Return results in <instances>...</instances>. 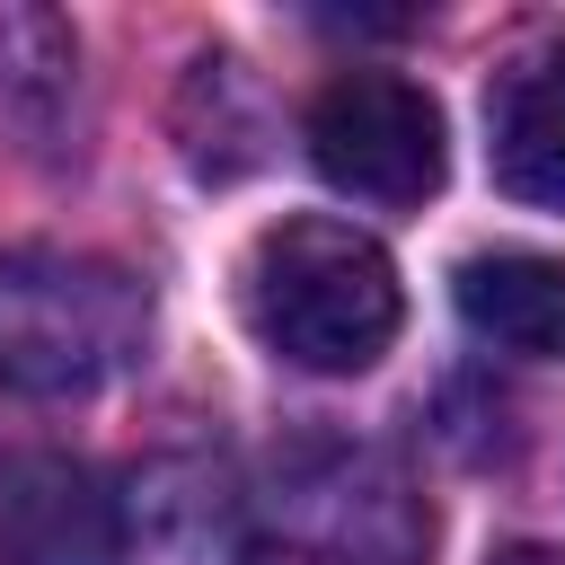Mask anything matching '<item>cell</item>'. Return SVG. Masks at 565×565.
I'll return each instance as SVG.
<instances>
[{
	"instance_id": "1",
	"label": "cell",
	"mask_w": 565,
	"mask_h": 565,
	"mask_svg": "<svg viewBox=\"0 0 565 565\" xmlns=\"http://www.w3.org/2000/svg\"><path fill=\"white\" fill-rule=\"evenodd\" d=\"M238 309L256 327V344L291 371H318V380H344V371H371L388 344H397V265L371 230L353 221H274L247 265H238Z\"/></svg>"
},
{
	"instance_id": "2",
	"label": "cell",
	"mask_w": 565,
	"mask_h": 565,
	"mask_svg": "<svg viewBox=\"0 0 565 565\" xmlns=\"http://www.w3.org/2000/svg\"><path fill=\"white\" fill-rule=\"evenodd\" d=\"M150 344V300L106 256L9 247L0 256V388L9 397H88L132 371Z\"/></svg>"
},
{
	"instance_id": "3",
	"label": "cell",
	"mask_w": 565,
	"mask_h": 565,
	"mask_svg": "<svg viewBox=\"0 0 565 565\" xmlns=\"http://www.w3.org/2000/svg\"><path fill=\"white\" fill-rule=\"evenodd\" d=\"M415 556H424V512L406 503V486L362 450H318L265 486L238 565H415Z\"/></svg>"
},
{
	"instance_id": "4",
	"label": "cell",
	"mask_w": 565,
	"mask_h": 565,
	"mask_svg": "<svg viewBox=\"0 0 565 565\" xmlns=\"http://www.w3.org/2000/svg\"><path fill=\"white\" fill-rule=\"evenodd\" d=\"M309 159L353 203H424L450 168L441 106L397 71H335L309 106Z\"/></svg>"
},
{
	"instance_id": "5",
	"label": "cell",
	"mask_w": 565,
	"mask_h": 565,
	"mask_svg": "<svg viewBox=\"0 0 565 565\" xmlns=\"http://www.w3.org/2000/svg\"><path fill=\"white\" fill-rule=\"evenodd\" d=\"M0 565H124V512L62 450L0 459Z\"/></svg>"
},
{
	"instance_id": "6",
	"label": "cell",
	"mask_w": 565,
	"mask_h": 565,
	"mask_svg": "<svg viewBox=\"0 0 565 565\" xmlns=\"http://www.w3.org/2000/svg\"><path fill=\"white\" fill-rule=\"evenodd\" d=\"M486 168L512 203L565 212V35L503 53L486 88Z\"/></svg>"
},
{
	"instance_id": "7",
	"label": "cell",
	"mask_w": 565,
	"mask_h": 565,
	"mask_svg": "<svg viewBox=\"0 0 565 565\" xmlns=\"http://www.w3.org/2000/svg\"><path fill=\"white\" fill-rule=\"evenodd\" d=\"M450 300H459V318H468L486 344L565 362V256H530V247L468 256V265L450 274Z\"/></svg>"
},
{
	"instance_id": "8",
	"label": "cell",
	"mask_w": 565,
	"mask_h": 565,
	"mask_svg": "<svg viewBox=\"0 0 565 565\" xmlns=\"http://www.w3.org/2000/svg\"><path fill=\"white\" fill-rule=\"evenodd\" d=\"M62 88H71V35H62V18L0 9V124L9 132L44 124L62 106Z\"/></svg>"
},
{
	"instance_id": "9",
	"label": "cell",
	"mask_w": 565,
	"mask_h": 565,
	"mask_svg": "<svg viewBox=\"0 0 565 565\" xmlns=\"http://www.w3.org/2000/svg\"><path fill=\"white\" fill-rule=\"evenodd\" d=\"M494 565H565V556H547V547H503Z\"/></svg>"
}]
</instances>
